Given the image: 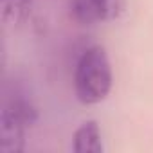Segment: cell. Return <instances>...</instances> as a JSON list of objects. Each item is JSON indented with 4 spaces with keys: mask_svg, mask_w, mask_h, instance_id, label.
Masks as SVG:
<instances>
[{
    "mask_svg": "<svg viewBox=\"0 0 153 153\" xmlns=\"http://www.w3.org/2000/svg\"><path fill=\"white\" fill-rule=\"evenodd\" d=\"M114 76L106 49L92 45L78 59L74 74V90L83 105H97L112 90Z\"/></svg>",
    "mask_w": 153,
    "mask_h": 153,
    "instance_id": "obj_1",
    "label": "cell"
},
{
    "mask_svg": "<svg viewBox=\"0 0 153 153\" xmlns=\"http://www.w3.org/2000/svg\"><path fill=\"white\" fill-rule=\"evenodd\" d=\"M34 121L36 110L27 99L15 97L7 101L0 114V149L4 153H20L25 144V128Z\"/></svg>",
    "mask_w": 153,
    "mask_h": 153,
    "instance_id": "obj_2",
    "label": "cell"
},
{
    "mask_svg": "<svg viewBox=\"0 0 153 153\" xmlns=\"http://www.w3.org/2000/svg\"><path fill=\"white\" fill-rule=\"evenodd\" d=\"M126 9V0H72L70 11L76 22L94 25L117 20Z\"/></svg>",
    "mask_w": 153,
    "mask_h": 153,
    "instance_id": "obj_3",
    "label": "cell"
},
{
    "mask_svg": "<svg viewBox=\"0 0 153 153\" xmlns=\"http://www.w3.org/2000/svg\"><path fill=\"white\" fill-rule=\"evenodd\" d=\"M74 151L76 153H103L105 146L101 140V130L96 121H85L74 133Z\"/></svg>",
    "mask_w": 153,
    "mask_h": 153,
    "instance_id": "obj_4",
    "label": "cell"
},
{
    "mask_svg": "<svg viewBox=\"0 0 153 153\" xmlns=\"http://www.w3.org/2000/svg\"><path fill=\"white\" fill-rule=\"evenodd\" d=\"M2 22L7 27H18L31 13V0H0Z\"/></svg>",
    "mask_w": 153,
    "mask_h": 153,
    "instance_id": "obj_5",
    "label": "cell"
}]
</instances>
